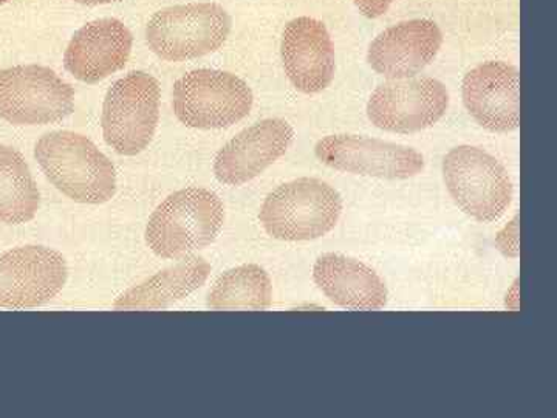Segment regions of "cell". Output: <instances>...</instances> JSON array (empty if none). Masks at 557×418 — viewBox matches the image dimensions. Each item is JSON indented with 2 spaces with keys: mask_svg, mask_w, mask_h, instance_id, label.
<instances>
[{
  "mask_svg": "<svg viewBox=\"0 0 557 418\" xmlns=\"http://www.w3.org/2000/svg\"><path fill=\"white\" fill-rule=\"evenodd\" d=\"M35 157L40 170L69 199L101 205L115 196L116 175L112 161L89 138L60 131L40 137Z\"/></svg>",
  "mask_w": 557,
  "mask_h": 418,
  "instance_id": "obj_1",
  "label": "cell"
},
{
  "mask_svg": "<svg viewBox=\"0 0 557 418\" xmlns=\"http://www.w3.org/2000/svg\"><path fill=\"white\" fill-rule=\"evenodd\" d=\"M225 208L218 194L186 188L171 194L150 216L146 244L163 259H185L218 239Z\"/></svg>",
  "mask_w": 557,
  "mask_h": 418,
  "instance_id": "obj_2",
  "label": "cell"
},
{
  "mask_svg": "<svg viewBox=\"0 0 557 418\" xmlns=\"http://www.w3.org/2000/svg\"><path fill=\"white\" fill-rule=\"evenodd\" d=\"M343 212L338 190L318 179H298L278 186L260 208V223L278 241H314L333 229Z\"/></svg>",
  "mask_w": 557,
  "mask_h": 418,
  "instance_id": "obj_3",
  "label": "cell"
},
{
  "mask_svg": "<svg viewBox=\"0 0 557 418\" xmlns=\"http://www.w3.org/2000/svg\"><path fill=\"white\" fill-rule=\"evenodd\" d=\"M231 25L228 11L218 3H188L153 14L146 39L161 60H196L219 50L228 39Z\"/></svg>",
  "mask_w": 557,
  "mask_h": 418,
  "instance_id": "obj_4",
  "label": "cell"
},
{
  "mask_svg": "<svg viewBox=\"0 0 557 418\" xmlns=\"http://www.w3.org/2000/svg\"><path fill=\"white\" fill-rule=\"evenodd\" d=\"M172 108L185 126L223 130L251 112L252 91L233 73L193 70L174 84Z\"/></svg>",
  "mask_w": 557,
  "mask_h": 418,
  "instance_id": "obj_5",
  "label": "cell"
},
{
  "mask_svg": "<svg viewBox=\"0 0 557 418\" xmlns=\"http://www.w3.org/2000/svg\"><path fill=\"white\" fill-rule=\"evenodd\" d=\"M443 177L454 201L479 222H496L512 199L507 170L493 156L474 146H458L443 160Z\"/></svg>",
  "mask_w": 557,
  "mask_h": 418,
  "instance_id": "obj_6",
  "label": "cell"
},
{
  "mask_svg": "<svg viewBox=\"0 0 557 418\" xmlns=\"http://www.w3.org/2000/svg\"><path fill=\"white\" fill-rule=\"evenodd\" d=\"M160 97L159 81L145 72H131L110 87L101 120L110 148L127 157L148 148L159 124Z\"/></svg>",
  "mask_w": 557,
  "mask_h": 418,
  "instance_id": "obj_7",
  "label": "cell"
},
{
  "mask_svg": "<svg viewBox=\"0 0 557 418\" xmlns=\"http://www.w3.org/2000/svg\"><path fill=\"white\" fill-rule=\"evenodd\" d=\"M75 110V90L53 70L17 65L0 72V119L16 126L60 123Z\"/></svg>",
  "mask_w": 557,
  "mask_h": 418,
  "instance_id": "obj_8",
  "label": "cell"
},
{
  "mask_svg": "<svg viewBox=\"0 0 557 418\" xmlns=\"http://www.w3.org/2000/svg\"><path fill=\"white\" fill-rule=\"evenodd\" d=\"M449 108L445 84L429 76L391 79L373 91L368 116L379 130L413 134L434 126Z\"/></svg>",
  "mask_w": 557,
  "mask_h": 418,
  "instance_id": "obj_9",
  "label": "cell"
},
{
  "mask_svg": "<svg viewBox=\"0 0 557 418\" xmlns=\"http://www.w3.org/2000/svg\"><path fill=\"white\" fill-rule=\"evenodd\" d=\"M314 152L332 170L369 177L405 180L424 168L423 156L416 149L358 135H329L319 139Z\"/></svg>",
  "mask_w": 557,
  "mask_h": 418,
  "instance_id": "obj_10",
  "label": "cell"
},
{
  "mask_svg": "<svg viewBox=\"0 0 557 418\" xmlns=\"http://www.w3.org/2000/svg\"><path fill=\"white\" fill-rule=\"evenodd\" d=\"M67 282V263L54 249L28 245L0 256V307L25 309L57 298Z\"/></svg>",
  "mask_w": 557,
  "mask_h": 418,
  "instance_id": "obj_11",
  "label": "cell"
},
{
  "mask_svg": "<svg viewBox=\"0 0 557 418\" xmlns=\"http://www.w3.org/2000/svg\"><path fill=\"white\" fill-rule=\"evenodd\" d=\"M465 108L486 131L505 134L520 124V73L504 61H487L465 76Z\"/></svg>",
  "mask_w": 557,
  "mask_h": 418,
  "instance_id": "obj_12",
  "label": "cell"
},
{
  "mask_svg": "<svg viewBox=\"0 0 557 418\" xmlns=\"http://www.w3.org/2000/svg\"><path fill=\"white\" fill-rule=\"evenodd\" d=\"M295 139L288 121L269 119L252 124L226 143L214 161L220 183L240 186L262 174L274 161L285 156Z\"/></svg>",
  "mask_w": 557,
  "mask_h": 418,
  "instance_id": "obj_13",
  "label": "cell"
},
{
  "mask_svg": "<svg viewBox=\"0 0 557 418\" xmlns=\"http://www.w3.org/2000/svg\"><path fill=\"white\" fill-rule=\"evenodd\" d=\"M281 54L285 75L304 94H319L335 78V47L321 21L302 16L288 22Z\"/></svg>",
  "mask_w": 557,
  "mask_h": 418,
  "instance_id": "obj_14",
  "label": "cell"
},
{
  "mask_svg": "<svg viewBox=\"0 0 557 418\" xmlns=\"http://www.w3.org/2000/svg\"><path fill=\"white\" fill-rule=\"evenodd\" d=\"M442 46V30L434 21L399 22L370 44L368 61L388 79L412 78L435 60Z\"/></svg>",
  "mask_w": 557,
  "mask_h": 418,
  "instance_id": "obj_15",
  "label": "cell"
},
{
  "mask_svg": "<svg viewBox=\"0 0 557 418\" xmlns=\"http://www.w3.org/2000/svg\"><path fill=\"white\" fill-rule=\"evenodd\" d=\"M132 44L134 38L123 22H89L70 40L64 57L65 69L81 83H100L126 65Z\"/></svg>",
  "mask_w": 557,
  "mask_h": 418,
  "instance_id": "obj_16",
  "label": "cell"
},
{
  "mask_svg": "<svg viewBox=\"0 0 557 418\" xmlns=\"http://www.w3.org/2000/svg\"><path fill=\"white\" fill-rule=\"evenodd\" d=\"M313 279L332 303L346 309L376 310L386 306V284L361 260L333 253L321 256L314 263Z\"/></svg>",
  "mask_w": 557,
  "mask_h": 418,
  "instance_id": "obj_17",
  "label": "cell"
},
{
  "mask_svg": "<svg viewBox=\"0 0 557 418\" xmlns=\"http://www.w3.org/2000/svg\"><path fill=\"white\" fill-rule=\"evenodd\" d=\"M211 266L199 256L180 259L177 266L131 288L115 303V309H166L185 299L207 282Z\"/></svg>",
  "mask_w": 557,
  "mask_h": 418,
  "instance_id": "obj_18",
  "label": "cell"
},
{
  "mask_svg": "<svg viewBox=\"0 0 557 418\" xmlns=\"http://www.w3.org/2000/svg\"><path fill=\"white\" fill-rule=\"evenodd\" d=\"M40 194L21 152L0 145V223L22 225L35 219Z\"/></svg>",
  "mask_w": 557,
  "mask_h": 418,
  "instance_id": "obj_19",
  "label": "cell"
},
{
  "mask_svg": "<svg viewBox=\"0 0 557 418\" xmlns=\"http://www.w3.org/2000/svg\"><path fill=\"white\" fill-rule=\"evenodd\" d=\"M273 287L269 273L259 266H242L226 271L208 295L215 310H265L271 306Z\"/></svg>",
  "mask_w": 557,
  "mask_h": 418,
  "instance_id": "obj_20",
  "label": "cell"
},
{
  "mask_svg": "<svg viewBox=\"0 0 557 418\" xmlns=\"http://www.w3.org/2000/svg\"><path fill=\"white\" fill-rule=\"evenodd\" d=\"M497 247L508 258H518L519 256V226L518 218L498 234Z\"/></svg>",
  "mask_w": 557,
  "mask_h": 418,
  "instance_id": "obj_21",
  "label": "cell"
},
{
  "mask_svg": "<svg viewBox=\"0 0 557 418\" xmlns=\"http://www.w3.org/2000/svg\"><path fill=\"white\" fill-rule=\"evenodd\" d=\"M355 5L368 20H379L391 9L392 0H355Z\"/></svg>",
  "mask_w": 557,
  "mask_h": 418,
  "instance_id": "obj_22",
  "label": "cell"
},
{
  "mask_svg": "<svg viewBox=\"0 0 557 418\" xmlns=\"http://www.w3.org/2000/svg\"><path fill=\"white\" fill-rule=\"evenodd\" d=\"M75 2L84 3V5H104V3L119 2V0H75Z\"/></svg>",
  "mask_w": 557,
  "mask_h": 418,
  "instance_id": "obj_23",
  "label": "cell"
},
{
  "mask_svg": "<svg viewBox=\"0 0 557 418\" xmlns=\"http://www.w3.org/2000/svg\"><path fill=\"white\" fill-rule=\"evenodd\" d=\"M9 2V0H0V5H2V3H7Z\"/></svg>",
  "mask_w": 557,
  "mask_h": 418,
  "instance_id": "obj_24",
  "label": "cell"
}]
</instances>
